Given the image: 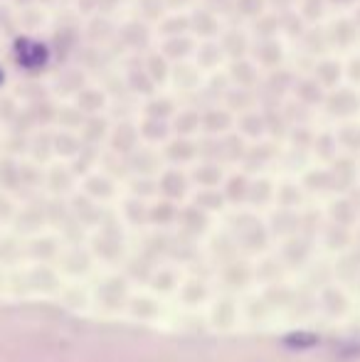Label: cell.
I'll list each match as a JSON object with an SVG mask.
<instances>
[{
	"instance_id": "obj_1",
	"label": "cell",
	"mask_w": 360,
	"mask_h": 362,
	"mask_svg": "<svg viewBox=\"0 0 360 362\" xmlns=\"http://www.w3.org/2000/svg\"><path fill=\"white\" fill-rule=\"evenodd\" d=\"M284 343H286L289 348H294V350H306V348H313V345L318 343V338H316V335H311V333H294V335H286V338H284Z\"/></svg>"
}]
</instances>
